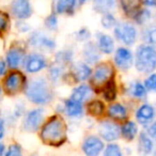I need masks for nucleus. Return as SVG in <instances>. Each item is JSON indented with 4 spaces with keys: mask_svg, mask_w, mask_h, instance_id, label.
<instances>
[{
    "mask_svg": "<svg viewBox=\"0 0 156 156\" xmlns=\"http://www.w3.org/2000/svg\"><path fill=\"white\" fill-rule=\"evenodd\" d=\"M44 143L51 147H60L66 139V126L60 117H52L44 124L41 130Z\"/></svg>",
    "mask_w": 156,
    "mask_h": 156,
    "instance_id": "f257e3e1",
    "label": "nucleus"
},
{
    "mask_svg": "<svg viewBox=\"0 0 156 156\" xmlns=\"http://www.w3.org/2000/svg\"><path fill=\"white\" fill-rule=\"evenodd\" d=\"M25 94L30 102L37 105H46L52 98L51 90L44 78H35L29 81Z\"/></svg>",
    "mask_w": 156,
    "mask_h": 156,
    "instance_id": "f03ea898",
    "label": "nucleus"
},
{
    "mask_svg": "<svg viewBox=\"0 0 156 156\" xmlns=\"http://www.w3.org/2000/svg\"><path fill=\"white\" fill-rule=\"evenodd\" d=\"M136 67L141 73H151L156 69V49L151 45H141L136 52Z\"/></svg>",
    "mask_w": 156,
    "mask_h": 156,
    "instance_id": "7ed1b4c3",
    "label": "nucleus"
},
{
    "mask_svg": "<svg viewBox=\"0 0 156 156\" xmlns=\"http://www.w3.org/2000/svg\"><path fill=\"white\" fill-rule=\"evenodd\" d=\"M115 35L125 45H134L137 40V29L127 22H121L115 26Z\"/></svg>",
    "mask_w": 156,
    "mask_h": 156,
    "instance_id": "20e7f679",
    "label": "nucleus"
},
{
    "mask_svg": "<svg viewBox=\"0 0 156 156\" xmlns=\"http://www.w3.org/2000/svg\"><path fill=\"white\" fill-rule=\"evenodd\" d=\"M25 83H26V78L20 72H12L11 74L8 75L3 83L5 93L9 95H14L18 93L25 87Z\"/></svg>",
    "mask_w": 156,
    "mask_h": 156,
    "instance_id": "39448f33",
    "label": "nucleus"
},
{
    "mask_svg": "<svg viewBox=\"0 0 156 156\" xmlns=\"http://www.w3.org/2000/svg\"><path fill=\"white\" fill-rule=\"evenodd\" d=\"M44 117V111L43 109H33L30 110L26 115L23 123V127L27 132H35L39 129L40 125H41L42 121H43Z\"/></svg>",
    "mask_w": 156,
    "mask_h": 156,
    "instance_id": "423d86ee",
    "label": "nucleus"
},
{
    "mask_svg": "<svg viewBox=\"0 0 156 156\" xmlns=\"http://www.w3.org/2000/svg\"><path fill=\"white\" fill-rule=\"evenodd\" d=\"M11 12L17 20H27L32 14V7L29 0H13L11 3Z\"/></svg>",
    "mask_w": 156,
    "mask_h": 156,
    "instance_id": "0eeeda50",
    "label": "nucleus"
},
{
    "mask_svg": "<svg viewBox=\"0 0 156 156\" xmlns=\"http://www.w3.org/2000/svg\"><path fill=\"white\" fill-rule=\"evenodd\" d=\"M104 150V142L96 136H89L83 142V151L86 156H98Z\"/></svg>",
    "mask_w": 156,
    "mask_h": 156,
    "instance_id": "6e6552de",
    "label": "nucleus"
},
{
    "mask_svg": "<svg viewBox=\"0 0 156 156\" xmlns=\"http://www.w3.org/2000/svg\"><path fill=\"white\" fill-rule=\"evenodd\" d=\"M46 59L41 54H31L25 59V69L28 73L34 74L37 72H41L43 69L46 67Z\"/></svg>",
    "mask_w": 156,
    "mask_h": 156,
    "instance_id": "1a4fd4ad",
    "label": "nucleus"
},
{
    "mask_svg": "<svg viewBox=\"0 0 156 156\" xmlns=\"http://www.w3.org/2000/svg\"><path fill=\"white\" fill-rule=\"evenodd\" d=\"M115 63L119 69L127 71L134 63V57L129 49L125 47H120L117 49L115 55Z\"/></svg>",
    "mask_w": 156,
    "mask_h": 156,
    "instance_id": "9d476101",
    "label": "nucleus"
},
{
    "mask_svg": "<svg viewBox=\"0 0 156 156\" xmlns=\"http://www.w3.org/2000/svg\"><path fill=\"white\" fill-rule=\"evenodd\" d=\"M120 128L117 124L112 123V122L105 121L103 122L100 125L98 128V133H100V136L102 137L104 140L111 142V141H115L117 139H119L120 137Z\"/></svg>",
    "mask_w": 156,
    "mask_h": 156,
    "instance_id": "9b49d317",
    "label": "nucleus"
},
{
    "mask_svg": "<svg viewBox=\"0 0 156 156\" xmlns=\"http://www.w3.org/2000/svg\"><path fill=\"white\" fill-rule=\"evenodd\" d=\"M113 72L111 66H109L106 63H102V64L98 65L96 69L94 71L93 77H92V83L95 86H101L107 83L110 80L111 76H112Z\"/></svg>",
    "mask_w": 156,
    "mask_h": 156,
    "instance_id": "f8f14e48",
    "label": "nucleus"
},
{
    "mask_svg": "<svg viewBox=\"0 0 156 156\" xmlns=\"http://www.w3.org/2000/svg\"><path fill=\"white\" fill-rule=\"evenodd\" d=\"M29 43L31 46L41 48V49H54L56 47V42L50 37H46L44 33L37 31V32L32 33L29 39Z\"/></svg>",
    "mask_w": 156,
    "mask_h": 156,
    "instance_id": "ddd939ff",
    "label": "nucleus"
},
{
    "mask_svg": "<svg viewBox=\"0 0 156 156\" xmlns=\"http://www.w3.org/2000/svg\"><path fill=\"white\" fill-rule=\"evenodd\" d=\"M156 111L153 106L149 104H143L137 109L136 118L137 121L142 125H147L152 122V120L155 118Z\"/></svg>",
    "mask_w": 156,
    "mask_h": 156,
    "instance_id": "4468645a",
    "label": "nucleus"
},
{
    "mask_svg": "<svg viewBox=\"0 0 156 156\" xmlns=\"http://www.w3.org/2000/svg\"><path fill=\"white\" fill-rule=\"evenodd\" d=\"M25 52L20 47H12L7 52V63L11 69H16L24 61Z\"/></svg>",
    "mask_w": 156,
    "mask_h": 156,
    "instance_id": "2eb2a0df",
    "label": "nucleus"
},
{
    "mask_svg": "<svg viewBox=\"0 0 156 156\" xmlns=\"http://www.w3.org/2000/svg\"><path fill=\"white\" fill-rule=\"evenodd\" d=\"M73 76L76 81H85L91 76V69L83 62H77L73 66Z\"/></svg>",
    "mask_w": 156,
    "mask_h": 156,
    "instance_id": "dca6fc26",
    "label": "nucleus"
},
{
    "mask_svg": "<svg viewBox=\"0 0 156 156\" xmlns=\"http://www.w3.org/2000/svg\"><path fill=\"white\" fill-rule=\"evenodd\" d=\"M98 39V48L101 52L103 54H111L115 49V42H113L112 37L108 34H104V33H98L96 37Z\"/></svg>",
    "mask_w": 156,
    "mask_h": 156,
    "instance_id": "f3484780",
    "label": "nucleus"
},
{
    "mask_svg": "<svg viewBox=\"0 0 156 156\" xmlns=\"http://www.w3.org/2000/svg\"><path fill=\"white\" fill-rule=\"evenodd\" d=\"M92 96V90L89 86L87 85H80L79 87L75 88L72 92L71 98L75 102H78L83 104L87 102L90 98Z\"/></svg>",
    "mask_w": 156,
    "mask_h": 156,
    "instance_id": "a211bd4d",
    "label": "nucleus"
},
{
    "mask_svg": "<svg viewBox=\"0 0 156 156\" xmlns=\"http://www.w3.org/2000/svg\"><path fill=\"white\" fill-rule=\"evenodd\" d=\"M141 1L142 0H120V5L124 13L134 17L140 11Z\"/></svg>",
    "mask_w": 156,
    "mask_h": 156,
    "instance_id": "6ab92c4d",
    "label": "nucleus"
},
{
    "mask_svg": "<svg viewBox=\"0 0 156 156\" xmlns=\"http://www.w3.org/2000/svg\"><path fill=\"white\" fill-rule=\"evenodd\" d=\"M64 109L65 112L72 118H79L83 115V105L80 103L73 101L72 98L64 102Z\"/></svg>",
    "mask_w": 156,
    "mask_h": 156,
    "instance_id": "aec40b11",
    "label": "nucleus"
},
{
    "mask_svg": "<svg viewBox=\"0 0 156 156\" xmlns=\"http://www.w3.org/2000/svg\"><path fill=\"white\" fill-rule=\"evenodd\" d=\"M83 57L88 63L92 64V63L98 62L100 59V50H98V46L94 45L93 43L86 44L85 48H83Z\"/></svg>",
    "mask_w": 156,
    "mask_h": 156,
    "instance_id": "412c9836",
    "label": "nucleus"
},
{
    "mask_svg": "<svg viewBox=\"0 0 156 156\" xmlns=\"http://www.w3.org/2000/svg\"><path fill=\"white\" fill-rule=\"evenodd\" d=\"M77 5V0H58L56 3L57 13L72 14Z\"/></svg>",
    "mask_w": 156,
    "mask_h": 156,
    "instance_id": "4be33fe9",
    "label": "nucleus"
},
{
    "mask_svg": "<svg viewBox=\"0 0 156 156\" xmlns=\"http://www.w3.org/2000/svg\"><path fill=\"white\" fill-rule=\"evenodd\" d=\"M108 115L111 119L117 120V121H122L125 120L127 117V110L121 104H112L108 109Z\"/></svg>",
    "mask_w": 156,
    "mask_h": 156,
    "instance_id": "5701e85b",
    "label": "nucleus"
},
{
    "mask_svg": "<svg viewBox=\"0 0 156 156\" xmlns=\"http://www.w3.org/2000/svg\"><path fill=\"white\" fill-rule=\"evenodd\" d=\"M117 0H93L94 10L98 13L106 14L115 8Z\"/></svg>",
    "mask_w": 156,
    "mask_h": 156,
    "instance_id": "b1692460",
    "label": "nucleus"
},
{
    "mask_svg": "<svg viewBox=\"0 0 156 156\" xmlns=\"http://www.w3.org/2000/svg\"><path fill=\"white\" fill-rule=\"evenodd\" d=\"M139 151L144 155H147L153 151V141L145 133H141L139 136Z\"/></svg>",
    "mask_w": 156,
    "mask_h": 156,
    "instance_id": "393cba45",
    "label": "nucleus"
},
{
    "mask_svg": "<svg viewBox=\"0 0 156 156\" xmlns=\"http://www.w3.org/2000/svg\"><path fill=\"white\" fill-rule=\"evenodd\" d=\"M137 132H138V128L135 122L133 121H127L124 123V125L121 128L122 136L126 139V140H133V139L136 137Z\"/></svg>",
    "mask_w": 156,
    "mask_h": 156,
    "instance_id": "a878e982",
    "label": "nucleus"
},
{
    "mask_svg": "<svg viewBox=\"0 0 156 156\" xmlns=\"http://www.w3.org/2000/svg\"><path fill=\"white\" fill-rule=\"evenodd\" d=\"M117 98V89H115V83L113 80H109L106 83L104 89V98L108 102H111Z\"/></svg>",
    "mask_w": 156,
    "mask_h": 156,
    "instance_id": "bb28decb",
    "label": "nucleus"
},
{
    "mask_svg": "<svg viewBox=\"0 0 156 156\" xmlns=\"http://www.w3.org/2000/svg\"><path fill=\"white\" fill-rule=\"evenodd\" d=\"M130 93L133 94V96H135L137 98H147V89L139 81H136V83H134L132 85V87H130Z\"/></svg>",
    "mask_w": 156,
    "mask_h": 156,
    "instance_id": "cd10ccee",
    "label": "nucleus"
},
{
    "mask_svg": "<svg viewBox=\"0 0 156 156\" xmlns=\"http://www.w3.org/2000/svg\"><path fill=\"white\" fill-rule=\"evenodd\" d=\"M104 104L100 101H94V102L88 104V111L93 115H101L104 112Z\"/></svg>",
    "mask_w": 156,
    "mask_h": 156,
    "instance_id": "c85d7f7f",
    "label": "nucleus"
},
{
    "mask_svg": "<svg viewBox=\"0 0 156 156\" xmlns=\"http://www.w3.org/2000/svg\"><path fill=\"white\" fill-rule=\"evenodd\" d=\"M57 62L59 64H65V63H69L73 59V51L71 50H63V51H59L56 55Z\"/></svg>",
    "mask_w": 156,
    "mask_h": 156,
    "instance_id": "c756f323",
    "label": "nucleus"
},
{
    "mask_svg": "<svg viewBox=\"0 0 156 156\" xmlns=\"http://www.w3.org/2000/svg\"><path fill=\"white\" fill-rule=\"evenodd\" d=\"M150 17H151V12L147 9H140V11L134 16L135 20L140 25L147 23L150 20Z\"/></svg>",
    "mask_w": 156,
    "mask_h": 156,
    "instance_id": "7c9ffc66",
    "label": "nucleus"
},
{
    "mask_svg": "<svg viewBox=\"0 0 156 156\" xmlns=\"http://www.w3.org/2000/svg\"><path fill=\"white\" fill-rule=\"evenodd\" d=\"M103 156H123V154L118 144H109L105 149Z\"/></svg>",
    "mask_w": 156,
    "mask_h": 156,
    "instance_id": "2f4dec72",
    "label": "nucleus"
},
{
    "mask_svg": "<svg viewBox=\"0 0 156 156\" xmlns=\"http://www.w3.org/2000/svg\"><path fill=\"white\" fill-rule=\"evenodd\" d=\"M102 25L104 28H107V29H110L112 28V27H115V16L112 15V14L110 13H106L103 15V18H102Z\"/></svg>",
    "mask_w": 156,
    "mask_h": 156,
    "instance_id": "473e14b6",
    "label": "nucleus"
},
{
    "mask_svg": "<svg viewBox=\"0 0 156 156\" xmlns=\"http://www.w3.org/2000/svg\"><path fill=\"white\" fill-rule=\"evenodd\" d=\"M144 87L151 92H156V74H152L145 79Z\"/></svg>",
    "mask_w": 156,
    "mask_h": 156,
    "instance_id": "72a5a7b5",
    "label": "nucleus"
},
{
    "mask_svg": "<svg viewBox=\"0 0 156 156\" xmlns=\"http://www.w3.org/2000/svg\"><path fill=\"white\" fill-rule=\"evenodd\" d=\"M45 26L47 27V29H49L51 31L57 30V28H58V18H57V16L55 14H51V15H49L46 18Z\"/></svg>",
    "mask_w": 156,
    "mask_h": 156,
    "instance_id": "f704fd0d",
    "label": "nucleus"
},
{
    "mask_svg": "<svg viewBox=\"0 0 156 156\" xmlns=\"http://www.w3.org/2000/svg\"><path fill=\"white\" fill-rule=\"evenodd\" d=\"M61 76V67L57 64H54L49 69V77L52 81H57Z\"/></svg>",
    "mask_w": 156,
    "mask_h": 156,
    "instance_id": "c9c22d12",
    "label": "nucleus"
},
{
    "mask_svg": "<svg viewBox=\"0 0 156 156\" xmlns=\"http://www.w3.org/2000/svg\"><path fill=\"white\" fill-rule=\"evenodd\" d=\"M9 27V16L5 12L0 11V33L7 31Z\"/></svg>",
    "mask_w": 156,
    "mask_h": 156,
    "instance_id": "e433bc0d",
    "label": "nucleus"
},
{
    "mask_svg": "<svg viewBox=\"0 0 156 156\" xmlns=\"http://www.w3.org/2000/svg\"><path fill=\"white\" fill-rule=\"evenodd\" d=\"M147 40L149 42V44L151 46H153L154 48L156 47V27L149 29L147 34Z\"/></svg>",
    "mask_w": 156,
    "mask_h": 156,
    "instance_id": "4c0bfd02",
    "label": "nucleus"
},
{
    "mask_svg": "<svg viewBox=\"0 0 156 156\" xmlns=\"http://www.w3.org/2000/svg\"><path fill=\"white\" fill-rule=\"evenodd\" d=\"M5 156H22V149L17 144L10 145L9 150L5 153Z\"/></svg>",
    "mask_w": 156,
    "mask_h": 156,
    "instance_id": "58836bf2",
    "label": "nucleus"
},
{
    "mask_svg": "<svg viewBox=\"0 0 156 156\" xmlns=\"http://www.w3.org/2000/svg\"><path fill=\"white\" fill-rule=\"evenodd\" d=\"M76 37L78 41H87L90 37V31L87 28H83L80 30H78V32L76 33Z\"/></svg>",
    "mask_w": 156,
    "mask_h": 156,
    "instance_id": "ea45409f",
    "label": "nucleus"
},
{
    "mask_svg": "<svg viewBox=\"0 0 156 156\" xmlns=\"http://www.w3.org/2000/svg\"><path fill=\"white\" fill-rule=\"evenodd\" d=\"M147 133H149V136L151 138H153V140L156 141V121L153 122V123L150 125L149 129H147Z\"/></svg>",
    "mask_w": 156,
    "mask_h": 156,
    "instance_id": "a19ab883",
    "label": "nucleus"
},
{
    "mask_svg": "<svg viewBox=\"0 0 156 156\" xmlns=\"http://www.w3.org/2000/svg\"><path fill=\"white\" fill-rule=\"evenodd\" d=\"M16 27H17V29L20 31V32H27V31L30 30V26L24 22H18L17 25H16Z\"/></svg>",
    "mask_w": 156,
    "mask_h": 156,
    "instance_id": "79ce46f5",
    "label": "nucleus"
},
{
    "mask_svg": "<svg viewBox=\"0 0 156 156\" xmlns=\"http://www.w3.org/2000/svg\"><path fill=\"white\" fill-rule=\"evenodd\" d=\"M25 110V107L23 104H17L15 106V109H14V117L15 118H18L20 117V115H23V112H24Z\"/></svg>",
    "mask_w": 156,
    "mask_h": 156,
    "instance_id": "37998d69",
    "label": "nucleus"
},
{
    "mask_svg": "<svg viewBox=\"0 0 156 156\" xmlns=\"http://www.w3.org/2000/svg\"><path fill=\"white\" fill-rule=\"evenodd\" d=\"M7 73V63L2 58H0V78Z\"/></svg>",
    "mask_w": 156,
    "mask_h": 156,
    "instance_id": "c03bdc74",
    "label": "nucleus"
},
{
    "mask_svg": "<svg viewBox=\"0 0 156 156\" xmlns=\"http://www.w3.org/2000/svg\"><path fill=\"white\" fill-rule=\"evenodd\" d=\"M5 121L2 119H0V140L3 138L5 136Z\"/></svg>",
    "mask_w": 156,
    "mask_h": 156,
    "instance_id": "a18cd8bd",
    "label": "nucleus"
},
{
    "mask_svg": "<svg viewBox=\"0 0 156 156\" xmlns=\"http://www.w3.org/2000/svg\"><path fill=\"white\" fill-rule=\"evenodd\" d=\"M144 3L147 5H150V7H155L156 5V0H143Z\"/></svg>",
    "mask_w": 156,
    "mask_h": 156,
    "instance_id": "49530a36",
    "label": "nucleus"
},
{
    "mask_svg": "<svg viewBox=\"0 0 156 156\" xmlns=\"http://www.w3.org/2000/svg\"><path fill=\"white\" fill-rule=\"evenodd\" d=\"M3 154H5V145L0 142V156H3Z\"/></svg>",
    "mask_w": 156,
    "mask_h": 156,
    "instance_id": "de8ad7c7",
    "label": "nucleus"
},
{
    "mask_svg": "<svg viewBox=\"0 0 156 156\" xmlns=\"http://www.w3.org/2000/svg\"><path fill=\"white\" fill-rule=\"evenodd\" d=\"M1 98H2V90L0 88V100H1Z\"/></svg>",
    "mask_w": 156,
    "mask_h": 156,
    "instance_id": "09e8293b",
    "label": "nucleus"
},
{
    "mask_svg": "<svg viewBox=\"0 0 156 156\" xmlns=\"http://www.w3.org/2000/svg\"><path fill=\"white\" fill-rule=\"evenodd\" d=\"M87 0H79V2H81V3H85Z\"/></svg>",
    "mask_w": 156,
    "mask_h": 156,
    "instance_id": "8fccbe9b",
    "label": "nucleus"
},
{
    "mask_svg": "<svg viewBox=\"0 0 156 156\" xmlns=\"http://www.w3.org/2000/svg\"><path fill=\"white\" fill-rule=\"evenodd\" d=\"M154 156H156V152H155V155H154Z\"/></svg>",
    "mask_w": 156,
    "mask_h": 156,
    "instance_id": "3c124183",
    "label": "nucleus"
}]
</instances>
